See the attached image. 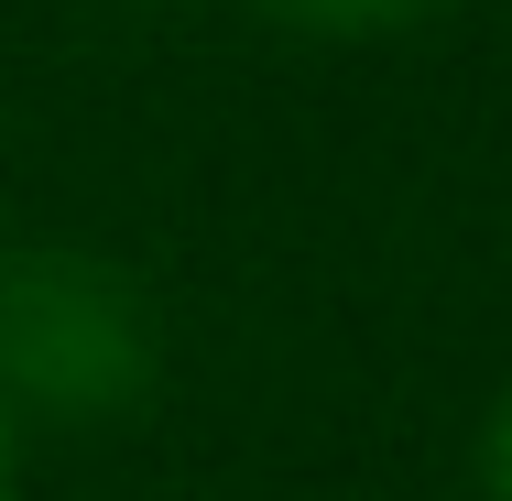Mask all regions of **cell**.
Segmentation results:
<instances>
[{
	"mask_svg": "<svg viewBox=\"0 0 512 501\" xmlns=\"http://www.w3.org/2000/svg\"><path fill=\"white\" fill-rule=\"evenodd\" d=\"M153 305L99 251H11L0 262V414L109 425L153 393Z\"/></svg>",
	"mask_w": 512,
	"mask_h": 501,
	"instance_id": "obj_1",
	"label": "cell"
},
{
	"mask_svg": "<svg viewBox=\"0 0 512 501\" xmlns=\"http://www.w3.org/2000/svg\"><path fill=\"white\" fill-rule=\"evenodd\" d=\"M273 22H295V33H404L425 11H447V0H262Z\"/></svg>",
	"mask_w": 512,
	"mask_h": 501,
	"instance_id": "obj_2",
	"label": "cell"
},
{
	"mask_svg": "<svg viewBox=\"0 0 512 501\" xmlns=\"http://www.w3.org/2000/svg\"><path fill=\"white\" fill-rule=\"evenodd\" d=\"M480 491L512 501V382H502V403H491V425H480Z\"/></svg>",
	"mask_w": 512,
	"mask_h": 501,
	"instance_id": "obj_3",
	"label": "cell"
},
{
	"mask_svg": "<svg viewBox=\"0 0 512 501\" xmlns=\"http://www.w3.org/2000/svg\"><path fill=\"white\" fill-rule=\"evenodd\" d=\"M0 491H11V414H0Z\"/></svg>",
	"mask_w": 512,
	"mask_h": 501,
	"instance_id": "obj_4",
	"label": "cell"
}]
</instances>
